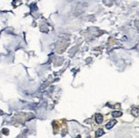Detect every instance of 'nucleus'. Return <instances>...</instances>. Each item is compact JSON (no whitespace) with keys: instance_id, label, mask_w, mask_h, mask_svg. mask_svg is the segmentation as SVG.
Listing matches in <instances>:
<instances>
[{"instance_id":"nucleus-1","label":"nucleus","mask_w":139,"mask_h":138,"mask_svg":"<svg viewBox=\"0 0 139 138\" xmlns=\"http://www.w3.org/2000/svg\"><path fill=\"white\" fill-rule=\"evenodd\" d=\"M103 121V117L101 114H96V122L97 124H102Z\"/></svg>"},{"instance_id":"nucleus-2","label":"nucleus","mask_w":139,"mask_h":138,"mask_svg":"<svg viewBox=\"0 0 139 138\" xmlns=\"http://www.w3.org/2000/svg\"><path fill=\"white\" fill-rule=\"evenodd\" d=\"M116 123H117V121L114 120V119H113V120H110L109 122H108V124L106 125V128H107L108 130H110L111 128H113V127H114V125Z\"/></svg>"},{"instance_id":"nucleus-3","label":"nucleus","mask_w":139,"mask_h":138,"mask_svg":"<svg viewBox=\"0 0 139 138\" xmlns=\"http://www.w3.org/2000/svg\"><path fill=\"white\" fill-rule=\"evenodd\" d=\"M131 114L134 115L135 117H137L139 114V109L137 107H133L132 109H131Z\"/></svg>"},{"instance_id":"nucleus-4","label":"nucleus","mask_w":139,"mask_h":138,"mask_svg":"<svg viewBox=\"0 0 139 138\" xmlns=\"http://www.w3.org/2000/svg\"><path fill=\"white\" fill-rule=\"evenodd\" d=\"M104 134V131H103V130L102 129H99L97 130V131H96V137H100V136H102Z\"/></svg>"},{"instance_id":"nucleus-5","label":"nucleus","mask_w":139,"mask_h":138,"mask_svg":"<svg viewBox=\"0 0 139 138\" xmlns=\"http://www.w3.org/2000/svg\"><path fill=\"white\" fill-rule=\"evenodd\" d=\"M121 115H122V113L119 111H115L112 113V116L114 118H118V117H120Z\"/></svg>"}]
</instances>
